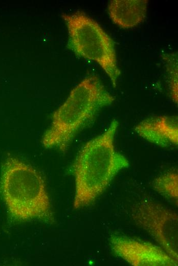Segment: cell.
Returning <instances> with one entry per match:
<instances>
[{"label": "cell", "mask_w": 178, "mask_h": 266, "mask_svg": "<svg viewBox=\"0 0 178 266\" xmlns=\"http://www.w3.org/2000/svg\"><path fill=\"white\" fill-rule=\"evenodd\" d=\"M118 122L113 121L101 134L87 142L73 166L75 181V209L92 203L107 187L114 177L129 163L115 147Z\"/></svg>", "instance_id": "cell-1"}, {"label": "cell", "mask_w": 178, "mask_h": 266, "mask_svg": "<svg viewBox=\"0 0 178 266\" xmlns=\"http://www.w3.org/2000/svg\"><path fill=\"white\" fill-rule=\"evenodd\" d=\"M115 99L97 76L85 78L53 113L51 123L42 137V146L65 152L76 134Z\"/></svg>", "instance_id": "cell-2"}, {"label": "cell", "mask_w": 178, "mask_h": 266, "mask_svg": "<svg viewBox=\"0 0 178 266\" xmlns=\"http://www.w3.org/2000/svg\"><path fill=\"white\" fill-rule=\"evenodd\" d=\"M0 190L15 219L21 221L53 220L44 181L31 165L14 157L7 158L2 168Z\"/></svg>", "instance_id": "cell-3"}, {"label": "cell", "mask_w": 178, "mask_h": 266, "mask_svg": "<svg viewBox=\"0 0 178 266\" xmlns=\"http://www.w3.org/2000/svg\"><path fill=\"white\" fill-rule=\"evenodd\" d=\"M62 17L67 26L71 49L77 55L97 63L116 87L120 71L112 39L83 12L63 14Z\"/></svg>", "instance_id": "cell-4"}, {"label": "cell", "mask_w": 178, "mask_h": 266, "mask_svg": "<svg viewBox=\"0 0 178 266\" xmlns=\"http://www.w3.org/2000/svg\"><path fill=\"white\" fill-rule=\"evenodd\" d=\"M131 217L178 261V216L174 211L152 201H141L131 207Z\"/></svg>", "instance_id": "cell-5"}, {"label": "cell", "mask_w": 178, "mask_h": 266, "mask_svg": "<svg viewBox=\"0 0 178 266\" xmlns=\"http://www.w3.org/2000/svg\"><path fill=\"white\" fill-rule=\"evenodd\" d=\"M109 243L114 253L131 265H178V261L160 246L149 242L125 236H112Z\"/></svg>", "instance_id": "cell-6"}, {"label": "cell", "mask_w": 178, "mask_h": 266, "mask_svg": "<svg viewBox=\"0 0 178 266\" xmlns=\"http://www.w3.org/2000/svg\"><path fill=\"white\" fill-rule=\"evenodd\" d=\"M137 134L145 140L162 147L177 145V118L161 116L147 119L135 127Z\"/></svg>", "instance_id": "cell-7"}, {"label": "cell", "mask_w": 178, "mask_h": 266, "mask_svg": "<svg viewBox=\"0 0 178 266\" xmlns=\"http://www.w3.org/2000/svg\"><path fill=\"white\" fill-rule=\"evenodd\" d=\"M148 5L146 0L110 1L108 10L113 21L123 28H130L145 18Z\"/></svg>", "instance_id": "cell-8"}, {"label": "cell", "mask_w": 178, "mask_h": 266, "mask_svg": "<svg viewBox=\"0 0 178 266\" xmlns=\"http://www.w3.org/2000/svg\"><path fill=\"white\" fill-rule=\"evenodd\" d=\"M152 187L161 195L177 203L178 175L176 171H168L159 176L153 181Z\"/></svg>", "instance_id": "cell-9"}, {"label": "cell", "mask_w": 178, "mask_h": 266, "mask_svg": "<svg viewBox=\"0 0 178 266\" xmlns=\"http://www.w3.org/2000/svg\"><path fill=\"white\" fill-rule=\"evenodd\" d=\"M169 63H167V70L169 76V83L171 96L173 101L177 103V58L174 55L173 58L169 59Z\"/></svg>", "instance_id": "cell-10"}]
</instances>
